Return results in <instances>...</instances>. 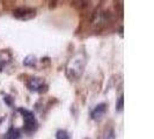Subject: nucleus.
Returning <instances> with one entry per match:
<instances>
[{"label": "nucleus", "instance_id": "5", "mask_svg": "<svg viewBox=\"0 0 154 139\" xmlns=\"http://www.w3.org/2000/svg\"><path fill=\"white\" fill-rule=\"evenodd\" d=\"M106 111H107V103H100L94 108V110L91 114V117L94 121H99L104 116Z\"/></svg>", "mask_w": 154, "mask_h": 139}, {"label": "nucleus", "instance_id": "11", "mask_svg": "<svg viewBox=\"0 0 154 139\" xmlns=\"http://www.w3.org/2000/svg\"><path fill=\"white\" fill-rule=\"evenodd\" d=\"M4 101L7 103L8 106H12V97H11L9 95H6V96L4 97Z\"/></svg>", "mask_w": 154, "mask_h": 139}, {"label": "nucleus", "instance_id": "2", "mask_svg": "<svg viewBox=\"0 0 154 139\" xmlns=\"http://www.w3.org/2000/svg\"><path fill=\"white\" fill-rule=\"evenodd\" d=\"M17 111L22 114L23 122H24V124H23V130H24V132L32 133V132L36 131L37 128H38V123H37V119H36V117L34 115V113L24 108H19Z\"/></svg>", "mask_w": 154, "mask_h": 139}, {"label": "nucleus", "instance_id": "8", "mask_svg": "<svg viewBox=\"0 0 154 139\" xmlns=\"http://www.w3.org/2000/svg\"><path fill=\"white\" fill-rule=\"evenodd\" d=\"M5 139H20V132H19V130L14 129V128H11L7 133H6Z\"/></svg>", "mask_w": 154, "mask_h": 139}, {"label": "nucleus", "instance_id": "3", "mask_svg": "<svg viewBox=\"0 0 154 139\" xmlns=\"http://www.w3.org/2000/svg\"><path fill=\"white\" fill-rule=\"evenodd\" d=\"M13 16L22 21H28L36 16V9L32 7H17L13 11Z\"/></svg>", "mask_w": 154, "mask_h": 139}, {"label": "nucleus", "instance_id": "12", "mask_svg": "<svg viewBox=\"0 0 154 139\" xmlns=\"http://www.w3.org/2000/svg\"><path fill=\"white\" fill-rule=\"evenodd\" d=\"M111 139H112V138H111Z\"/></svg>", "mask_w": 154, "mask_h": 139}, {"label": "nucleus", "instance_id": "6", "mask_svg": "<svg viewBox=\"0 0 154 139\" xmlns=\"http://www.w3.org/2000/svg\"><path fill=\"white\" fill-rule=\"evenodd\" d=\"M12 58L11 54L6 50H1L0 51V71H2L4 67L6 66V64L9 62V59Z\"/></svg>", "mask_w": 154, "mask_h": 139}, {"label": "nucleus", "instance_id": "4", "mask_svg": "<svg viewBox=\"0 0 154 139\" xmlns=\"http://www.w3.org/2000/svg\"><path fill=\"white\" fill-rule=\"evenodd\" d=\"M27 87L30 92L35 93H44L48 91V85L44 82V80L42 78H30L27 82Z\"/></svg>", "mask_w": 154, "mask_h": 139}, {"label": "nucleus", "instance_id": "1", "mask_svg": "<svg viewBox=\"0 0 154 139\" xmlns=\"http://www.w3.org/2000/svg\"><path fill=\"white\" fill-rule=\"evenodd\" d=\"M86 65V57L84 52H79L73 58L69 59V62L66 65V76L72 79V80H77L78 78L82 74L84 69Z\"/></svg>", "mask_w": 154, "mask_h": 139}, {"label": "nucleus", "instance_id": "9", "mask_svg": "<svg viewBox=\"0 0 154 139\" xmlns=\"http://www.w3.org/2000/svg\"><path fill=\"white\" fill-rule=\"evenodd\" d=\"M56 139H71V136L65 130H58L56 133Z\"/></svg>", "mask_w": 154, "mask_h": 139}, {"label": "nucleus", "instance_id": "7", "mask_svg": "<svg viewBox=\"0 0 154 139\" xmlns=\"http://www.w3.org/2000/svg\"><path fill=\"white\" fill-rule=\"evenodd\" d=\"M23 64L24 66H28V67H34L36 64H37V58L34 56V54H29L24 58L23 60Z\"/></svg>", "mask_w": 154, "mask_h": 139}, {"label": "nucleus", "instance_id": "10", "mask_svg": "<svg viewBox=\"0 0 154 139\" xmlns=\"http://www.w3.org/2000/svg\"><path fill=\"white\" fill-rule=\"evenodd\" d=\"M123 107H124V97L123 95L118 99V101H117V103H116V110L117 111H122L123 110Z\"/></svg>", "mask_w": 154, "mask_h": 139}]
</instances>
